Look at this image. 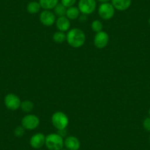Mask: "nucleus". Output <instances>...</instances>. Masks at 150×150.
<instances>
[{
    "label": "nucleus",
    "instance_id": "nucleus-1",
    "mask_svg": "<svg viewBox=\"0 0 150 150\" xmlns=\"http://www.w3.org/2000/svg\"><path fill=\"white\" fill-rule=\"evenodd\" d=\"M86 36L84 32L80 28L70 29L66 33V41L72 48L78 49L86 43Z\"/></svg>",
    "mask_w": 150,
    "mask_h": 150
},
{
    "label": "nucleus",
    "instance_id": "nucleus-2",
    "mask_svg": "<svg viewBox=\"0 0 150 150\" xmlns=\"http://www.w3.org/2000/svg\"><path fill=\"white\" fill-rule=\"evenodd\" d=\"M45 145L50 150H61L64 146V140L57 132L50 133L46 136Z\"/></svg>",
    "mask_w": 150,
    "mask_h": 150
},
{
    "label": "nucleus",
    "instance_id": "nucleus-3",
    "mask_svg": "<svg viewBox=\"0 0 150 150\" xmlns=\"http://www.w3.org/2000/svg\"><path fill=\"white\" fill-rule=\"evenodd\" d=\"M52 124L57 130L66 129L69 124V119L67 115L62 111L54 112L51 118Z\"/></svg>",
    "mask_w": 150,
    "mask_h": 150
},
{
    "label": "nucleus",
    "instance_id": "nucleus-4",
    "mask_svg": "<svg viewBox=\"0 0 150 150\" xmlns=\"http://www.w3.org/2000/svg\"><path fill=\"white\" fill-rule=\"evenodd\" d=\"M115 11L116 10L110 2L101 3L98 8V14H99V17L106 21L111 19L114 16Z\"/></svg>",
    "mask_w": 150,
    "mask_h": 150
},
{
    "label": "nucleus",
    "instance_id": "nucleus-5",
    "mask_svg": "<svg viewBox=\"0 0 150 150\" xmlns=\"http://www.w3.org/2000/svg\"><path fill=\"white\" fill-rule=\"evenodd\" d=\"M40 125V119L36 115L27 114L21 119V126L26 130H34Z\"/></svg>",
    "mask_w": 150,
    "mask_h": 150
},
{
    "label": "nucleus",
    "instance_id": "nucleus-6",
    "mask_svg": "<svg viewBox=\"0 0 150 150\" xmlns=\"http://www.w3.org/2000/svg\"><path fill=\"white\" fill-rule=\"evenodd\" d=\"M4 103L8 110L12 111L17 110L21 107V101L20 98L15 93H8L4 98Z\"/></svg>",
    "mask_w": 150,
    "mask_h": 150
},
{
    "label": "nucleus",
    "instance_id": "nucleus-7",
    "mask_svg": "<svg viewBox=\"0 0 150 150\" xmlns=\"http://www.w3.org/2000/svg\"><path fill=\"white\" fill-rule=\"evenodd\" d=\"M77 8L82 14L91 15L96 9V0H79Z\"/></svg>",
    "mask_w": 150,
    "mask_h": 150
},
{
    "label": "nucleus",
    "instance_id": "nucleus-8",
    "mask_svg": "<svg viewBox=\"0 0 150 150\" xmlns=\"http://www.w3.org/2000/svg\"><path fill=\"white\" fill-rule=\"evenodd\" d=\"M56 16L52 11L44 10L40 13L39 20L40 22L45 27H51L55 24Z\"/></svg>",
    "mask_w": 150,
    "mask_h": 150
},
{
    "label": "nucleus",
    "instance_id": "nucleus-9",
    "mask_svg": "<svg viewBox=\"0 0 150 150\" xmlns=\"http://www.w3.org/2000/svg\"><path fill=\"white\" fill-rule=\"evenodd\" d=\"M110 37L108 33L105 31H101L96 33L93 38V44L97 49L102 50L105 48L109 43Z\"/></svg>",
    "mask_w": 150,
    "mask_h": 150
},
{
    "label": "nucleus",
    "instance_id": "nucleus-10",
    "mask_svg": "<svg viewBox=\"0 0 150 150\" xmlns=\"http://www.w3.org/2000/svg\"><path fill=\"white\" fill-rule=\"evenodd\" d=\"M46 135L42 132H37L31 137L30 140V144L32 148L38 149L45 145Z\"/></svg>",
    "mask_w": 150,
    "mask_h": 150
},
{
    "label": "nucleus",
    "instance_id": "nucleus-11",
    "mask_svg": "<svg viewBox=\"0 0 150 150\" xmlns=\"http://www.w3.org/2000/svg\"><path fill=\"white\" fill-rule=\"evenodd\" d=\"M64 146L68 150H79L81 146V143L77 137L69 135L65 138Z\"/></svg>",
    "mask_w": 150,
    "mask_h": 150
},
{
    "label": "nucleus",
    "instance_id": "nucleus-12",
    "mask_svg": "<svg viewBox=\"0 0 150 150\" xmlns=\"http://www.w3.org/2000/svg\"><path fill=\"white\" fill-rule=\"evenodd\" d=\"M55 25L58 31L66 33L70 30L71 22L70 20L65 16L57 17L55 21Z\"/></svg>",
    "mask_w": 150,
    "mask_h": 150
},
{
    "label": "nucleus",
    "instance_id": "nucleus-13",
    "mask_svg": "<svg viewBox=\"0 0 150 150\" xmlns=\"http://www.w3.org/2000/svg\"><path fill=\"white\" fill-rule=\"evenodd\" d=\"M110 2L115 10L118 11H127L132 5V0H111Z\"/></svg>",
    "mask_w": 150,
    "mask_h": 150
},
{
    "label": "nucleus",
    "instance_id": "nucleus-14",
    "mask_svg": "<svg viewBox=\"0 0 150 150\" xmlns=\"http://www.w3.org/2000/svg\"><path fill=\"white\" fill-rule=\"evenodd\" d=\"M80 14H81V13H80V10H79V8H77V7L72 6L67 8V10H66V16L67 17L69 20H76L78 19Z\"/></svg>",
    "mask_w": 150,
    "mask_h": 150
},
{
    "label": "nucleus",
    "instance_id": "nucleus-15",
    "mask_svg": "<svg viewBox=\"0 0 150 150\" xmlns=\"http://www.w3.org/2000/svg\"><path fill=\"white\" fill-rule=\"evenodd\" d=\"M38 2L42 9L52 11L59 3V0H39Z\"/></svg>",
    "mask_w": 150,
    "mask_h": 150
},
{
    "label": "nucleus",
    "instance_id": "nucleus-16",
    "mask_svg": "<svg viewBox=\"0 0 150 150\" xmlns=\"http://www.w3.org/2000/svg\"><path fill=\"white\" fill-rule=\"evenodd\" d=\"M41 9V5L39 2L37 1H32L30 2L27 5V11L30 14H36L38 13Z\"/></svg>",
    "mask_w": 150,
    "mask_h": 150
},
{
    "label": "nucleus",
    "instance_id": "nucleus-17",
    "mask_svg": "<svg viewBox=\"0 0 150 150\" xmlns=\"http://www.w3.org/2000/svg\"><path fill=\"white\" fill-rule=\"evenodd\" d=\"M52 39L57 44H62L66 41V34L63 32L57 31L53 34Z\"/></svg>",
    "mask_w": 150,
    "mask_h": 150
},
{
    "label": "nucleus",
    "instance_id": "nucleus-18",
    "mask_svg": "<svg viewBox=\"0 0 150 150\" xmlns=\"http://www.w3.org/2000/svg\"><path fill=\"white\" fill-rule=\"evenodd\" d=\"M20 108H21L23 112L29 113V112H32L33 110L34 109V104L30 100H24L21 102Z\"/></svg>",
    "mask_w": 150,
    "mask_h": 150
},
{
    "label": "nucleus",
    "instance_id": "nucleus-19",
    "mask_svg": "<svg viewBox=\"0 0 150 150\" xmlns=\"http://www.w3.org/2000/svg\"><path fill=\"white\" fill-rule=\"evenodd\" d=\"M54 13L55 14L56 16L57 17H61V16H65L66 13V10L67 8L65 6H63L61 3H58L55 6V8H54Z\"/></svg>",
    "mask_w": 150,
    "mask_h": 150
},
{
    "label": "nucleus",
    "instance_id": "nucleus-20",
    "mask_svg": "<svg viewBox=\"0 0 150 150\" xmlns=\"http://www.w3.org/2000/svg\"><path fill=\"white\" fill-rule=\"evenodd\" d=\"M91 30L93 32L97 33L102 31V30H103V24L101 21L96 19L92 21L91 24Z\"/></svg>",
    "mask_w": 150,
    "mask_h": 150
},
{
    "label": "nucleus",
    "instance_id": "nucleus-21",
    "mask_svg": "<svg viewBox=\"0 0 150 150\" xmlns=\"http://www.w3.org/2000/svg\"><path fill=\"white\" fill-rule=\"evenodd\" d=\"M25 130L26 129L21 125V126H18L16 127L15 129H14V135H15V136L18 137V138H21V137H22L24 135Z\"/></svg>",
    "mask_w": 150,
    "mask_h": 150
},
{
    "label": "nucleus",
    "instance_id": "nucleus-22",
    "mask_svg": "<svg viewBox=\"0 0 150 150\" xmlns=\"http://www.w3.org/2000/svg\"><path fill=\"white\" fill-rule=\"evenodd\" d=\"M76 2H77V0H60V3H61L63 6L66 7V8L74 6Z\"/></svg>",
    "mask_w": 150,
    "mask_h": 150
},
{
    "label": "nucleus",
    "instance_id": "nucleus-23",
    "mask_svg": "<svg viewBox=\"0 0 150 150\" xmlns=\"http://www.w3.org/2000/svg\"><path fill=\"white\" fill-rule=\"evenodd\" d=\"M143 127L146 131L150 132V116L145 118L143 121Z\"/></svg>",
    "mask_w": 150,
    "mask_h": 150
},
{
    "label": "nucleus",
    "instance_id": "nucleus-24",
    "mask_svg": "<svg viewBox=\"0 0 150 150\" xmlns=\"http://www.w3.org/2000/svg\"><path fill=\"white\" fill-rule=\"evenodd\" d=\"M88 16L87 15H85V14H80V16H79V18H78V19H79V21H80V22H82V23H84V22H86V21H87L88 20Z\"/></svg>",
    "mask_w": 150,
    "mask_h": 150
},
{
    "label": "nucleus",
    "instance_id": "nucleus-25",
    "mask_svg": "<svg viewBox=\"0 0 150 150\" xmlns=\"http://www.w3.org/2000/svg\"><path fill=\"white\" fill-rule=\"evenodd\" d=\"M57 133L59 134L60 135H61L62 137H65L66 135V129H60V130H57Z\"/></svg>",
    "mask_w": 150,
    "mask_h": 150
},
{
    "label": "nucleus",
    "instance_id": "nucleus-26",
    "mask_svg": "<svg viewBox=\"0 0 150 150\" xmlns=\"http://www.w3.org/2000/svg\"><path fill=\"white\" fill-rule=\"evenodd\" d=\"M98 2H99L100 3H106V2H110L111 0H96Z\"/></svg>",
    "mask_w": 150,
    "mask_h": 150
},
{
    "label": "nucleus",
    "instance_id": "nucleus-27",
    "mask_svg": "<svg viewBox=\"0 0 150 150\" xmlns=\"http://www.w3.org/2000/svg\"><path fill=\"white\" fill-rule=\"evenodd\" d=\"M148 22H149V26H150V17H149V18Z\"/></svg>",
    "mask_w": 150,
    "mask_h": 150
},
{
    "label": "nucleus",
    "instance_id": "nucleus-28",
    "mask_svg": "<svg viewBox=\"0 0 150 150\" xmlns=\"http://www.w3.org/2000/svg\"><path fill=\"white\" fill-rule=\"evenodd\" d=\"M149 116H150V108H149Z\"/></svg>",
    "mask_w": 150,
    "mask_h": 150
},
{
    "label": "nucleus",
    "instance_id": "nucleus-29",
    "mask_svg": "<svg viewBox=\"0 0 150 150\" xmlns=\"http://www.w3.org/2000/svg\"><path fill=\"white\" fill-rule=\"evenodd\" d=\"M61 150H68V149H63V148Z\"/></svg>",
    "mask_w": 150,
    "mask_h": 150
},
{
    "label": "nucleus",
    "instance_id": "nucleus-30",
    "mask_svg": "<svg viewBox=\"0 0 150 150\" xmlns=\"http://www.w3.org/2000/svg\"><path fill=\"white\" fill-rule=\"evenodd\" d=\"M149 143H150V135H149Z\"/></svg>",
    "mask_w": 150,
    "mask_h": 150
}]
</instances>
